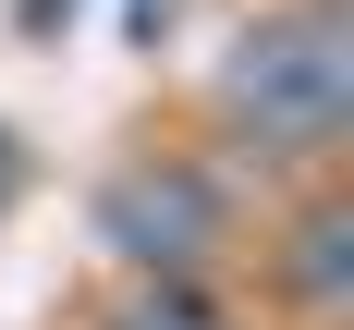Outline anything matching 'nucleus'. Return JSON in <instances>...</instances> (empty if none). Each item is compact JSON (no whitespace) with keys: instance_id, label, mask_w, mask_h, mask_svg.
Returning <instances> with one entry per match:
<instances>
[{"instance_id":"nucleus-1","label":"nucleus","mask_w":354,"mask_h":330,"mask_svg":"<svg viewBox=\"0 0 354 330\" xmlns=\"http://www.w3.org/2000/svg\"><path fill=\"white\" fill-rule=\"evenodd\" d=\"M220 122L269 159H330L354 122V12L342 0H281L232 37L220 62Z\"/></svg>"},{"instance_id":"nucleus-2","label":"nucleus","mask_w":354,"mask_h":330,"mask_svg":"<svg viewBox=\"0 0 354 330\" xmlns=\"http://www.w3.org/2000/svg\"><path fill=\"white\" fill-rule=\"evenodd\" d=\"M98 245L122 269H147V282H196L220 245V183L196 159H122L98 183Z\"/></svg>"},{"instance_id":"nucleus-3","label":"nucleus","mask_w":354,"mask_h":330,"mask_svg":"<svg viewBox=\"0 0 354 330\" xmlns=\"http://www.w3.org/2000/svg\"><path fill=\"white\" fill-rule=\"evenodd\" d=\"M281 269H293L306 306H342V293H354V208H342V196L293 220V257H281Z\"/></svg>"},{"instance_id":"nucleus-4","label":"nucleus","mask_w":354,"mask_h":330,"mask_svg":"<svg viewBox=\"0 0 354 330\" xmlns=\"http://www.w3.org/2000/svg\"><path fill=\"white\" fill-rule=\"evenodd\" d=\"M110 330H232V318H220L196 282H159V293H135V306H122Z\"/></svg>"},{"instance_id":"nucleus-5","label":"nucleus","mask_w":354,"mask_h":330,"mask_svg":"<svg viewBox=\"0 0 354 330\" xmlns=\"http://www.w3.org/2000/svg\"><path fill=\"white\" fill-rule=\"evenodd\" d=\"M12 183H25V135L0 122V208H12Z\"/></svg>"},{"instance_id":"nucleus-6","label":"nucleus","mask_w":354,"mask_h":330,"mask_svg":"<svg viewBox=\"0 0 354 330\" xmlns=\"http://www.w3.org/2000/svg\"><path fill=\"white\" fill-rule=\"evenodd\" d=\"M62 12H73V0H25V25H37V37H49V25H62Z\"/></svg>"}]
</instances>
